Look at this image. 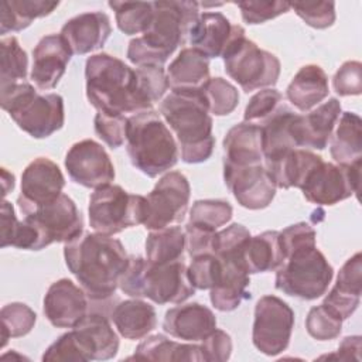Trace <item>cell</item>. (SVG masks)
I'll use <instances>...</instances> for the list:
<instances>
[{
	"instance_id": "6da1fadb",
	"label": "cell",
	"mask_w": 362,
	"mask_h": 362,
	"mask_svg": "<svg viewBox=\"0 0 362 362\" xmlns=\"http://www.w3.org/2000/svg\"><path fill=\"white\" fill-rule=\"evenodd\" d=\"M64 257L68 270L92 300L113 296L129 263L123 243L98 232H82L65 243Z\"/></svg>"
},
{
	"instance_id": "7a4b0ae2",
	"label": "cell",
	"mask_w": 362,
	"mask_h": 362,
	"mask_svg": "<svg viewBox=\"0 0 362 362\" xmlns=\"http://www.w3.org/2000/svg\"><path fill=\"white\" fill-rule=\"evenodd\" d=\"M199 3L185 0L153 1V20L143 35L127 47V59L137 66H163L187 41L199 16Z\"/></svg>"
},
{
	"instance_id": "3957f363",
	"label": "cell",
	"mask_w": 362,
	"mask_h": 362,
	"mask_svg": "<svg viewBox=\"0 0 362 362\" xmlns=\"http://www.w3.org/2000/svg\"><path fill=\"white\" fill-rule=\"evenodd\" d=\"M86 98L102 113L126 116L150 110L143 96L136 69L106 52L90 55L85 62Z\"/></svg>"
},
{
	"instance_id": "277c9868",
	"label": "cell",
	"mask_w": 362,
	"mask_h": 362,
	"mask_svg": "<svg viewBox=\"0 0 362 362\" xmlns=\"http://www.w3.org/2000/svg\"><path fill=\"white\" fill-rule=\"evenodd\" d=\"M160 113L175 133L184 163L199 164L211 157L214 122L201 88L171 89L160 103Z\"/></svg>"
},
{
	"instance_id": "5b68a950",
	"label": "cell",
	"mask_w": 362,
	"mask_h": 362,
	"mask_svg": "<svg viewBox=\"0 0 362 362\" xmlns=\"http://www.w3.org/2000/svg\"><path fill=\"white\" fill-rule=\"evenodd\" d=\"M126 151L133 167L150 178L171 170L178 161V144L153 109L127 117Z\"/></svg>"
},
{
	"instance_id": "8992f818",
	"label": "cell",
	"mask_w": 362,
	"mask_h": 362,
	"mask_svg": "<svg viewBox=\"0 0 362 362\" xmlns=\"http://www.w3.org/2000/svg\"><path fill=\"white\" fill-rule=\"evenodd\" d=\"M119 288L132 298H148L156 304H181L195 293L182 260L153 264L141 256H129Z\"/></svg>"
},
{
	"instance_id": "52a82bcc",
	"label": "cell",
	"mask_w": 362,
	"mask_h": 362,
	"mask_svg": "<svg viewBox=\"0 0 362 362\" xmlns=\"http://www.w3.org/2000/svg\"><path fill=\"white\" fill-rule=\"evenodd\" d=\"M0 105L14 123L34 139H47L65 123L62 96L41 95L25 81L0 89Z\"/></svg>"
},
{
	"instance_id": "ba28073f",
	"label": "cell",
	"mask_w": 362,
	"mask_h": 362,
	"mask_svg": "<svg viewBox=\"0 0 362 362\" xmlns=\"http://www.w3.org/2000/svg\"><path fill=\"white\" fill-rule=\"evenodd\" d=\"M225 72L249 93L276 85L281 64L279 58L262 48L249 38L240 25L232 27L230 38L222 52Z\"/></svg>"
},
{
	"instance_id": "9c48e42d",
	"label": "cell",
	"mask_w": 362,
	"mask_h": 362,
	"mask_svg": "<svg viewBox=\"0 0 362 362\" xmlns=\"http://www.w3.org/2000/svg\"><path fill=\"white\" fill-rule=\"evenodd\" d=\"M332 277V266L314 246L300 249L284 259L276 272L274 287L290 297L315 300L327 293Z\"/></svg>"
},
{
	"instance_id": "30bf717a",
	"label": "cell",
	"mask_w": 362,
	"mask_h": 362,
	"mask_svg": "<svg viewBox=\"0 0 362 362\" xmlns=\"http://www.w3.org/2000/svg\"><path fill=\"white\" fill-rule=\"evenodd\" d=\"M88 216L95 232L113 236L126 228L144 223L147 199L143 195L127 192L120 185L109 184L96 188L89 197Z\"/></svg>"
},
{
	"instance_id": "8fae6325",
	"label": "cell",
	"mask_w": 362,
	"mask_h": 362,
	"mask_svg": "<svg viewBox=\"0 0 362 362\" xmlns=\"http://www.w3.org/2000/svg\"><path fill=\"white\" fill-rule=\"evenodd\" d=\"M294 328V311L276 296H263L255 305L252 342L255 348L276 356L284 352L290 344Z\"/></svg>"
},
{
	"instance_id": "7c38bea8",
	"label": "cell",
	"mask_w": 362,
	"mask_h": 362,
	"mask_svg": "<svg viewBox=\"0 0 362 362\" xmlns=\"http://www.w3.org/2000/svg\"><path fill=\"white\" fill-rule=\"evenodd\" d=\"M361 161L349 165L325 163L315 165L300 189L304 198L315 205H335L359 192Z\"/></svg>"
},
{
	"instance_id": "4fadbf2b",
	"label": "cell",
	"mask_w": 362,
	"mask_h": 362,
	"mask_svg": "<svg viewBox=\"0 0 362 362\" xmlns=\"http://www.w3.org/2000/svg\"><path fill=\"white\" fill-rule=\"evenodd\" d=\"M191 187L187 177L180 171L164 174L146 197L147 218L144 228L157 230L173 223H180L188 209Z\"/></svg>"
},
{
	"instance_id": "5bb4252c",
	"label": "cell",
	"mask_w": 362,
	"mask_h": 362,
	"mask_svg": "<svg viewBox=\"0 0 362 362\" xmlns=\"http://www.w3.org/2000/svg\"><path fill=\"white\" fill-rule=\"evenodd\" d=\"M38 230L42 249L52 243H68L83 232V216L66 194L24 215Z\"/></svg>"
},
{
	"instance_id": "9a60e30c",
	"label": "cell",
	"mask_w": 362,
	"mask_h": 362,
	"mask_svg": "<svg viewBox=\"0 0 362 362\" xmlns=\"http://www.w3.org/2000/svg\"><path fill=\"white\" fill-rule=\"evenodd\" d=\"M69 178L86 188H100L115 180V165L106 150L95 140L85 139L69 147L65 156Z\"/></svg>"
},
{
	"instance_id": "2e32d148",
	"label": "cell",
	"mask_w": 362,
	"mask_h": 362,
	"mask_svg": "<svg viewBox=\"0 0 362 362\" xmlns=\"http://www.w3.org/2000/svg\"><path fill=\"white\" fill-rule=\"evenodd\" d=\"M64 187L65 178L58 164L47 157H38L21 174V192L17 198V205L27 215L57 199Z\"/></svg>"
},
{
	"instance_id": "e0dca14e",
	"label": "cell",
	"mask_w": 362,
	"mask_h": 362,
	"mask_svg": "<svg viewBox=\"0 0 362 362\" xmlns=\"http://www.w3.org/2000/svg\"><path fill=\"white\" fill-rule=\"evenodd\" d=\"M223 181L238 204L252 211L267 208L277 189L263 164L236 167L223 163Z\"/></svg>"
},
{
	"instance_id": "ac0fdd59",
	"label": "cell",
	"mask_w": 362,
	"mask_h": 362,
	"mask_svg": "<svg viewBox=\"0 0 362 362\" xmlns=\"http://www.w3.org/2000/svg\"><path fill=\"white\" fill-rule=\"evenodd\" d=\"M42 311L51 325L74 328L88 315V294L72 280L59 279L48 287Z\"/></svg>"
},
{
	"instance_id": "d6986e66",
	"label": "cell",
	"mask_w": 362,
	"mask_h": 362,
	"mask_svg": "<svg viewBox=\"0 0 362 362\" xmlns=\"http://www.w3.org/2000/svg\"><path fill=\"white\" fill-rule=\"evenodd\" d=\"M72 51L61 34L42 37L33 49L30 78L40 90L54 89L64 76Z\"/></svg>"
},
{
	"instance_id": "ffe728a7",
	"label": "cell",
	"mask_w": 362,
	"mask_h": 362,
	"mask_svg": "<svg viewBox=\"0 0 362 362\" xmlns=\"http://www.w3.org/2000/svg\"><path fill=\"white\" fill-rule=\"evenodd\" d=\"M341 113V103L337 98H329L307 115L297 113L293 122L296 146L298 148L324 150L329 143Z\"/></svg>"
},
{
	"instance_id": "44dd1931",
	"label": "cell",
	"mask_w": 362,
	"mask_h": 362,
	"mask_svg": "<svg viewBox=\"0 0 362 362\" xmlns=\"http://www.w3.org/2000/svg\"><path fill=\"white\" fill-rule=\"evenodd\" d=\"M71 332L83 362L107 361L119 351V337L102 314H88Z\"/></svg>"
},
{
	"instance_id": "7402d4cb",
	"label": "cell",
	"mask_w": 362,
	"mask_h": 362,
	"mask_svg": "<svg viewBox=\"0 0 362 362\" xmlns=\"http://www.w3.org/2000/svg\"><path fill=\"white\" fill-rule=\"evenodd\" d=\"M72 54L83 55L100 49L112 34L110 18L102 11L82 13L68 20L59 33Z\"/></svg>"
},
{
	"instance_id": "603a6c76",
	"label": "cell",
	"mask_w": 362,
	"mask_h": 362,
	"mask_svg": "<svg viewBox=\"0 0 362 362\" xmlns=\"http://www.w3.org/2000/svg\"><path fill=\"white\" fill-rule=\"evenodd\" d=\"M216 328V317L211 308L199 303H187L170 308L163 329L171 337L188 342L202 341Z\"/></svg>"
},
{
	"instance_id": "cb8c5ba5",
	"label": "cell",
	"mask_w": 362,
	"mask_h": 362,
	"mask_svg": "<svg viewBox=\"0 0 362 362\" xmlns=\"http://www.w3.org/2000/svg\"><path fill=\"white\" fill-rule=\"evenodd\" d=\"M362 294V255L349 257L338 272L337 283L325 296L322 304L342 320L349 318L358 308Z\"/></svg>"
},
{
	"instance_id": "d4e9b609",
	"label": "cell",
	"mask_w": 362,
	"mask_h": 362,
	"mask_svg": "<svg viewBox=\"0 0 362 362\" xmlns=\"http://www.w3.org/2000/svg\"><path fill=\"white\" fill-rule=\"evenodd\" d=\"M277 188H300L308 173L322 161V157L307 148H290L263 160Z\"/></svg>"
},
{
	"instance_id": "484cf974",
	"label": "cell",
	"mask_w": 362,
	"mask_h": 362,
	"mask_svg": "<svg viewBox=\"0 0 362 362\" xmlns=\"http://www.w3.org/2000/svg\"><path fill=\"white\" fill-rule=\"evenodd\" d=\"M223 163L246 167L263 163V136L259 124L242 122L230 127L223 139Z\"/></svg>"
},
{
	"instance_id": "4316f807",
	"label": "cell",
	"mask_w": 362,
	"mask_h": 362,
	"mask_svg": "<svg viewBox=\"0 0 362 362\" xmlns=\"http://www.w3.org/2000/svg\"><path fill=\"white\" fill-rule=\"evenodd\" d=\"M219 260L222 262V276L219 283L209 290V300L219 311H233L243 300L250 298L249 273L240 259Z\"/></svg>"
},
{
	"instance_id": "83f0119b",
	"label": "cell",
	"mask_w": 362,
	"mask_h": 362,
	"mask_svg": "<svg viewBox=\"0 0 362 362\" xmlns=\"http://www.w3.org/2000/svg\"><path fill=\"white\" fill-rule=\"evenodd\" d=\"M232 27L230 21L219 11H205L199 14L188 35L191 48L197 49L208 59L221 57L230 38Z\"/></svg>"
},
{
	"instance_id": "f1b7e54d",
	"label": "cell",
	"mask_w": 362,
	"mask_h": 362,
	"mask_svg": "<svg viewBox=\"0 0 362 362\" xmlns=\"http://www.w3.org/2000/svg\"><path fill=\"white\" fill-rule=\"evenodd\" d=\"M328 93V76L325 71L315 64L301 66L286 89L288 102L300 112H308L318 106Z\"/></svg>"
},
{
	"instance_id": "f546056e",
	"label": "cell",
	"mask_w": 362,
	"mask_h": 362,
	"mask_svg": "<svg viewBox=\"0 0 362 362\" xmlns=\"http://www.w3.org/2000/svg\"><path fill=\"white\" fill-rule=\"evenodd\" d=\"M117 332L126 339H141L157 325L156 308L141 298L120 301L112 311Z\"/></svg>"
},
{
	"instance_id": "4dcf8cb0",
	"label": "cell",
	"mask_w": 362,
	"mask_h": 362,
	"mask_svg": "<svg viewBox=\"0 0 362 362\" xmlns=\"http://www.w3.org/2000/svg\"><path fill=\"white\" fill-rule=\"evenodd\" d=\"M329 153L337 164L349 165L362 158V120L354 112L341 113L329 139Z\"/></svg>"
},
{
	"instance_id": "1f68e13d",
	"label": "cell",
	"mask_w": 362,
	"mask_h": 362,
	"mask_svg": "<svg viewBox=\"0 0 362 362\" xmlns=\"http://www.w3.org/2000/svg\"><path fill=\"white\" fill-rule=\"evenodd\" d=\"M171 89H199L209 79V59L194 48H182L167 68Z\"/></svg>"
},
{
	"instance_id": "d6a6232c",
	"label": "cell",
	"mask_w": 362,
	"mask_h": 362,
	"mask_svg": "<svg viewBox=\"0 0 362 362\" xmlns=\"http://www.w3.org/2000/svg\"><path fill=\"white\" fill-rule=\"evenodd\" d=\"M130 359L140 361H175V362H201L204 361L201 346L197 344H181L156 334L143 339Z\"/></svg>"
},
{
	"instance_id": "836d02e7",
	"label": "cell",
	"mask_w": 362,
	"mask_h": 362,
	"mask_svg": "<svg viewBox=\"0 0 362 362\" xmlns=\"http://www.w3.org/2000/svg\"><path fill=\"white\" fill-rule=\"evenodd\" d=\"M284 262V255L277 230H264L250 236L243 250V263L249 274L277 270Z\"/></svg>"
},
{
	"instance_id": "e575fe53",
	"label": "cell",
	"mask_w": 362,
	"mask_h": 362,
	"mask_svg": "<svg viewBox=\"0 0 362 362\" xmlns=\"http://www.w3.org/2000/svg\"><path fill=\"white\" fill-rule=\"evenodd\" d=\"M296 112L281 103L262 124L263 160L272 158L286 150L298 148L294 141L293 122Z\"/></svg>"
},
{
	"instance_id": "d590c367",
	"label": "cell",
	"mask_w": 362,
	"mask_h": 362,
	"mask_svg": "<svg viewBox=\"0 0 362 362\" xmlns=\"http://www.w3.org/2000/svg\"><path fill=\"white\" fill-rule=\"evenodd\" d=\"M58 6L59 1L48 0H4L1 1L0 34L25 30L35 18L51 14Z\"/></svg>"
},
{
	"instance_id": "8d00e7d4",
	"label": "cell",
	"mask_w": 362,
	"mask_h": 362,
	"mask_svg": "<svg viewBox=\"0 0 362 362\" xmlns=\"http://www.w3.org/2000/svg\"><path fill=\"white\" fill-rule=\"evenodd\" d=\"M1 247L13 246L24 250H41L42 243L37 228L24 218L18 221L13 205L8 201L1 202Z\"/></svg>"
},
{
	"instance_id": "74e56055",
	"label": "cell",
	"mask_w": 362,
	"mask_h": 362,
	"mask_svg": "<svg viewBox=\"0 0 362 362\" xmlns=\"http://www.w3.org/2000/svg\"><path fill=\"white\" fill-rule=\"evenodd\" d=\"M146 259L153 264L180 260L185 249V232L180 226L151 230L144 243Z\"/></svg>"
},
{
	"instance_id": "f35d334b",
	"label": "cell",
	"mask_w": 362,
	"mask_h": 362,
	"mask_svg": "<svg viewBox=\"0 0 362 362\" xmlns=\"http://www.w3.org/2000/svg\"><path fill=\"white\" fill-rule=\"evenodd\" d=\"M28 57L16 37L0 41V89H6L27 78Z\"/></svg>"
},
{
	"instance_id": "ab89813d",
	"label": "cell",
	"mask_w": 362,
	"mask_h": 362,
	"mask_svg": "<svg viewBox=\"0 0 362 362\" xmlns=\"http://www.w3.org/2000/svg\"><path fill=\"white\" fill-rule=\"evenodd\" d=\"M117 28L126 35L143 34L153 20V1H109Z\"/></svg>"
},
{
	"instance_id": "60d3db41",
	"label": "cell",
	"mask_w": 362,
	"mask_h": 362,
	"mask_svg": "<svg viewBox=\"0 0 362 362\" xmlns=\"http://www.w3.org/2000/svg\"><path fill=\"white\" fill-rule=\"evenodd\" d=\"M1 320V346L11 338L27 335L35 325L37 314L24 303H10L0 311Z\"/></svg>"
},
{
	"instance_id": "b9f144b4",
	"label": "cell",
	"mask_w": 362,
	"mask_h": 362,
	"mask_svg": "<svg viewBox=\"0 0 362 362\" xmlns=\"http://www.w3.org/2000/svg\"><path fill=\"white\" fill-rule=\"evenodd\" d=\"M201 89L206 99L208 110L214 116L230 115L239 105L236 86L221 76L209 78Z\"/></svg>"
},
{
	"instance_id": "7bdbcfd3",
	"label": "cell",
	"mask_w": 362,
	"mask_h": 362,
	"mask_svg": "<svg viewBox=\"0 0 362 362\" xmlns=\"http://www.w3.org/2000/svg\"><path fill=\"white\" fill-rule=\"evenodd\" d=\"M250 236L252 235L246 226L240 223H230L229 226L215 232L212 239V253L219 259L243 260V250Z\"/></svg>"
},
{
	"instance_id": "ee69618b",
	"label": "cell",
	"mask_w": 362,
	"mask_h": 362,
	"mask_svg": "<svg viewBox=\"0 0 362 362\" xmlns=\"http://www.w3.org/2000/svg\"><path fill=\"white\" fill-rule=\"evenodd\" d=\"M233 215L232 205L225 199H198L189 209V221L216 230L226 225Z\"/></svg>"
},
{
	"instance_id": "f6af8a7d",
	"label": "cell",
	"mask_w": 362,
	"mask_h": 362,
	"mask_svg": "<svg viewBox=\"0 0 362 362\" xmlns=\"http://www.w3.org/2000/svg\"><path fill=\"white\" fill-rule=\"evenodd\" d=\"M342 318L325 304L310 308L305 318V329L317 341H331L339 337L342 331Z\"/></svg>"
},
{
	"instance_id": "bcb514c9",
	"label": "cell",
	"mask_w": 362,
	"mask_h": 362,
	"mask_svg": "<svg viewBox=\"0 0 362 362\" xmlns=\"http://www.w3.org/2000/svg\"><path fill=\"white\" fill-rule=\"evenodd\" d=\"M187 274L194 288L211 290L221 280L222 262L214 253L192 257L191 264L187 267Z\"/></svg>"
},
{
	"instance_id": "7dc6e473",
	"label": "cell",
	"mask_w": 362,
	"mask_h": 362,
	"mask_svg": "<svg viewBox=\"0 0 362 362\" xmlns=\"http://www.w3.org/2000/svg\"><path fill=\"white\" fill-rule=\"evenodd\" d=\"M281 93L274 88L260 89L246 105L243 122L260 126L281 105Z\"/></svg>"
},
{
	"instance_id": "c3c4849f",
	"label": "cell",
	"mask_w": 362,
	"mask_h": 362,
	"mask_svg": "<svg viewBox=\"0 0 362 362\" xmlns=\"http://www.w3.org/2000/svg\"><path fill=\"white\" fill-rule=\"evenodd\" d=\"M242 20L246 24H262L273 20L291 8V3L280 0H260V1H239L236 3Z\"/></svg>"
},
{
	"instance_id": "681fc988",
	"label": "cell",
	"mask_w": 362,
	"mask_h": 362,
	"mask_svg": "<svg viewBox=\"0 0 362 362\" xmlns=\"http://www.w3.org/2000/svg\"><path fill=\"white\" fill-rule=\"evenodd\" d=\"M291 8L307 25L317 30H325L331 27L337 18L334 1L293 3Z\"/></svg>"
},
{
	"instance_id": "f907efd6",
	"label": "cell",
	"mask_w": 362,
	"mask_h": 362,
	"mask_svg": "<svg viewBox=\"0 0 362 362\" xmlns=\"http://www.w3.org/2000/svg\"><path fill=\"white\" fill-rule=\"evenodd\" d=\"M136 75L140 90L151 106L158 102L170 88L167 72L163 66H137Z\"/></svg>"
},
{
	"instance_id": "816d5d0a",
	"label": "cell",
	"mask_w": 362,
	"mask_h": 362,
	"mask_svg": "<svg viewBox=\"0 0 362 362\" xmlns=\"http://www.w3.org/2000/svg\"><path fill=\"white\" fill-rule=\"evenodd\" d=\"M93 127L99 139L110 148H119L126 140L127 116L106 115L98 112L93 119Z\"/></svg>"
},
{
	"instance_id": "f5cc1de1",
	"label": "cell",
	"mask_w": 362,
	"mask_h": 362,
	"mask_svg": "<svg viewBox=\"0 0 362 362\" xmlns=\"http://www.w3.org/2000/svg\"><path fill=\"white\" fill-rule=\"evenodd\" d=\"M315 238L317 233L314 228L307 222H298L284 228L281 232H279V240L284 259L300 249L317 246Z\"/></svg>"
},
{
	"instance_id": "db71d44e",
	"label": "cell",
	"mask_w": 362,
	"mask_h": 362,
	"mask_svg": "<svg viewBox=\"0 0 362 362\" xmlns=\"http://www.w3.org/2000/svg\"><path fill=\"white\" fill-rule=\"evenodd\" d=\"M334 90L339 96H355L362 92V64L359 61H346L332 78Z\"/></svg>"
},
{
	"instance_id": "11a10c76",
	"label": "cell",
	"mask_w": 362,
	"mask_h": 362,
	"mask_svg": "<svg viewBox=\"0 0 362 362\" xmlns=\"http://www.w3.org/2000/svg\"><path fill=\"white\" fill-rule=\"evenodd\" d=\"M201 352L205 362H225L232 354V338L222 329L215 328L202 341Z\"/></svg>"
},
{
	"instance_id": "9f6ffc18",
	"label": "cell",
	"mask_w": 362,
	"mask_h": 362,
	"mask_svg": "<svg viewBox=\"0 0 362 362\" xmlns=\"http://www.w3.org/2000/svg\"><path fill=\"white\" fill-rule=\"evenodd\" d=\"M184 232H185V249H188V255L191 257H197L205 253H212V239L216 230L202 225L187 222Z\"/></svg>"
},
{
	"instance_id": "6f0895ef",
	"label": "cell",
	"mask_w": 362,
	"mask_h": 362,
	"mask_svg": "<svg viewBox=\"0 0 362 362\" xmlns=\"http://www.w3.org/2000/svg\"><path fill=\"white\" fill-rule=\"evenodd\" d=\"M361 337L359 335H349L345 337L335 354L322 355L320 359H339V361H361Z\"/></svg>"
},
{
	"instance_id": "680465c9",
	"label": "cell",
	"mask_w": 362,
	"mask_h": 362,
	"mask_svg": "<svg viewBox=\"0 0 362 362\" xmlns=\"http://www.w3.org/2000/svg\"><path fill=\"white\" fill-rule=\"evenodd\" d=\"M1 180H3V197H6L10 191L14 189V175L8 173L6 168H1Z\"/></svg>"
}]
</instances>
